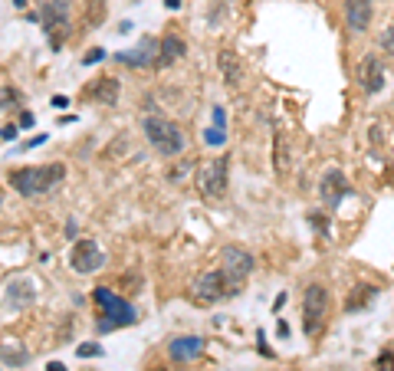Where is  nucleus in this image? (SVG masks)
<instances>
[{
	"instance_id": "1",
	"label": "nucleus",
	"mask_w": 394,
	"mask_h": 371,
	"mask_svg": "<svg viewBox=\"0 0 394 371\" xmlns=\"http://www.w3.org/2000/svg\"><path fill=\"white\" fill-rule=\"evenodd\" d=\"M66 181V164L62 161H49V164H24L7 174V184L20 194V198H43L56 184Z\"/></svg>"
},
{
	"instance_id": "2",
	"label": "nucleus",
	"mask_w": 394,
	"mask_h": 371,
	"mask_svg": "<svg viewBox=\"0 0 394 371\" xmlns=\"http://www.w3.org/2000/svg\"><path fill=\"white\" fill-rule=\"evenodd\" d=\"M92 302L98 306V332H112V329H125V325H135L138 309L122 299L119 293H112L109 286H96L92 289Z\"/></svg>"
},
{
	"instance_id": "3",
	"label": "nucleus",
	"mask_w": 394,
	"mask_h": 371,
	"mask_svg": "<svg viewBox=\"0 0 394 371\" xmlns=\"http://www.w3.org/2000/svg\"><path fill=\"white\" fill-rule=\"evenodd\" d=\"M142 132H145L148 145L158 151L161 158H178L185 151V132L178 128V122L164 119V115H148L142 122Z\"/></svg>"
},
{
	"instance_id": "4",
	"label": "nucleus",
	"mask_w": 394,
	"mask_h": 371,
	"mask_svg": "<svg viewBox=\"0 0 394 371\" xmlns=\"http://www.w3.org/2000/svg\"><path fill=\"white\" fill-rule=\"evenodd\" d=\"M194 184H197V191H200V198L221 200L223 194H227V187H230V155H217V158L204 161V164L197 168Z\"/></svg>"
},
{
	"instance_id": "5",
	"label": "nucleus",
	"mask_w": 394,
	"mask_h": 371,
	"mask_svg": "<svg viewBox=\"0 0 394 371\" xmlns=\"http://www.w3.org/2000/svg\"><path fill=\"white\" fill-rule=\"evenodd\" d=\"M329 289L322 283H309L302 289V332L306 335H316L325 329V322H329Z\"/></svg>"
},
{
	"instance_id": "6",
	"label": "nucleus",
	"mask_w": 394,
	"mask_h": 371,
	"mask_svg": "<svg viewBox=\"0 0 394 371\" xmlns=\"http://www.w3.org/2000/svg\"><path fill=\"white\" fill-rule=\"evenodd\" d=\"M240 289H237L234 283H230V276L217 266V270H207L197 276L194 283V302H200V306H214V302H223V299L237 296Z\"/></svg>"
},
{
	"instance_id": "7",
	"label": "nucleus",
	"mask_w": 394,
	"mask_h": 371,
	"mask_svg": "<svg viewBox=\"0 0 394 371\" xmlns=\"http://www.w3.org/2000/svg\"><path fill=\"white\" fill-rule=\"evenodd\" d=\"M40 24L46 30L49 46L60 50L62 37H69V0H43L40 3Z\"/></svg>"
},
{
	"instance_id": "8",
	"label": "nucleus",
	"mask_w": 394,
	"mask_h": 371,
	"mask_svg": "<svg viewBox=\"0 0 394 371\" xmlns=\"http://www.w3.org/2000/svg\"><path fill=\"white\" fill-rule=\"evenodd\" d=\"M253 266H257V260H253V253H250L246 247L227 243V247L221 250V270L230 276V283H234L237 289H243V283L250 279Z\"/></svg>"
},
{
	"instance_id": "9",
	"label": "nucleus",
	"mask_w": 394,
	"mask_h": 371,
	"mask_svg": "<svg viewBox=\"0 0 394 371\" xmlns=\"http://www.w3.org/2000/svg\"><path fill=\"white\" fill-rule=\"evenodd\" d=\"M69 266H73L79 276H89L105 266V253L98 247L96 240H76L73 250H69Z\"/></svg>"
},
{
	"instance_id": "10",
	"label": "nucleus",
	"mask_w": 394,
	"mask_h": 371,
	"mask_svg": "<svg viewBox=\"0 0 394 371\" xmlns=\"http://www.w3.org/2000/svg\"><path fill=\"white\" fill-rule=\"evenodd\" d=\"M158 46H161V40L142 37L135 50L115 53V60L122 62V66H132V69H155V62H158Z\"/></svg>"
},
{
	"instance_id": "11",
	"label": "nucleus",
	"mask_w": 394,
	"mask_h": 371,
	"mask_svg": "<svg viewBox=\"0 0 394 371\" xmlns=\"http://www.w3.org/2000/svg\"><path fill=\"white\" fill-rule=\"evenodd\" d=\"M355 79H358V86H361V92H365V96L382 92V89H384V62L378 60L375 53H365V56L358 60Z\"/></svg>"
},
{
	"instance_id": "12",
	"label": "nucleus",
	"mask_w": 394,
	"mask_h": 371,
	"mask_svg": "<svg viewBox=\"0 0 394 371\" xmlns=\"http://www.w3.org/2000/svg\"><path fill=\"white\" fill-rule=\"evenodd\" d=\"M348 194H352V187H348V178H345L339 168H329V171L322 174V181H319V198H322V204H325L329 211H335V207H339V204H342Z\"/></svg>"
},
{
	"instance_id": "13",
	"label": "nucleus",
	"mask_w": 394,
	"mask_h": 371,
	"mask_svg": "<svg viewBox=\"0 0 394 371\" xmlns=\"http://www.w3.org/2000/svg\"><path fill=\"white\" fill-rule=\"evenodd\" d=\"M345 26L352 33H368L371 17H375V0H345Z\"/></svg>"
},
{
	"instance_id": "14",
	"label": "nucleus",
	"mask_w": 394,
	"mask_h": 371,
	"mask_svg": "<svg viewBox=\"0 0 394 371\" xmlns=\"http://www.w3.org/2000/svg\"><path fill=\"white\" fill-rule=\"evenodd\" d=\"M185 53H187V43H185L181 33H164V37H161V46H158V62H155V69H168L171 62L185 60Z\"/></svg>"
},
{
	"instance_id": "15",
	"label": "nucleus",
	"mask_w": 394,
	"mask_h": 371,
	"mask_svg": "<svg viewBox=\"0 0 394 371\" xmlns=\"http://www.w3.org/2000/svg\"><path fill=\"white\" fill-rule=\"evenodd\" d=\"M86 96L98 105H119V96H122V83L115 79V76H102L96 79L92 86L86 89Z\"/></svg>"
},
{
	"instance_id": "16",
	"label": "nucleus",
	"mask_w": 394,
	"mask_h": 371,
	"mask_svg": "<svg viewBox=\"0 0 394 371\" xmlns=\"http://www.w3.org/2000/svg\"><path fill=\"white\" fill-rule=\"evenodd\" d=\"M200 352H204V338L200 335H181V338L168 342V355L174 361H194Z\"/></svg>"
},
{
	"instance_id": "17",
	"label": "nucleus",
	"mask_w": 394,
	"mask_h": 371,
	"mask_svg": "<svg viewBox=\"0 0 394 371\" xmlns=\"http://www.w3.org/2000/svg\"><path fill=\"white\" fill-rule=\"evenodd\" d=\"M217 69H221V76L227 79V86H230V89L240 86V79H243V62L237 60L234 50H221V53H217Z\"/></svg>"
},
{
	"instance_id": "18",
	"label": "nucleus",
	"mask_w": 394,
	"mask_h": 371,
	"mask_svg": "<svg viewBox=\"0 0 394 371\" xmlns=\"http://www.w3.org/2000/svg\"><path fill=\"white\" fill-rule=\"evenodd\" d=\"M0 361H3V365H10V368H24L26 361H30V352H26L24 342L7 338V342H0Z\"/></svg>"
},
{
	"instance_id": "19",
	"label": "nucleus",
	"mask_w": 394,
	"mask_h": 371,
	"mask_svg": "<svg viewBox=\"0 0 394 371\" xmlns=\"http://www.w3.org/2000/svg\"><path fill=\"white\" fill-rule=\"evenodd\" d=\"M375 296H378V289H375V286H352V293H348V299H345V312L365 309Z\"/></svg>"
},
{
	"instance_id": "20",
	"label": "nucleus",
	"mask_w": 394,
	"mask_h": 371,
	"mask_svg": "<svg viewBox=\"0 0 394 371\" xmlns=\"http://www.w3.org/2000/svg\"><path fill=\"white\" fill-rule=\"evenodd\" d=\"M273 168H276V174H286L289 171V141H286V135H273Z\"/></svg>"
},
{
	"instance_id": "21",
	"label": "nucleus",
	"mask_w": 394,
	"mask_h": 371,
	"mask_svg": "<svg viewBox=\"0 0 394 371\" xmlns=\"http://www.w3.org/2000/svg\"><path fill=\"white\" fill-rule=\"evenodd\" d=\"M33 299H37V293H33V286L30 283H10V302L17 306V309L30 306Z\"/></svg>"
},
{
	"instance_id": "22",
	"label": "nucleus",
	"mask_w": 394,
	"mask_h": 371,
	"mask_svg": "<svg viewBox=\"0 0 394 371\" xmlns=\"http://www.w3.org/2000/svg\"><path fill=\"white\" fill-rule=\"evenodd\" d=\"M24 105V92L13 86H3L0 89V109H20Z\"/></svg>"
},
{
	"instance_id": "23",
	"label": "nucleus",
	"mask_w": 394,
	"mask_h": 371,
	"mask_svg": "<svg viewBox=\"0 0 394 371\" xmlns=\"http://www.w3.org/2000/svg\"><path fill=\"white\" fill-rule=\"evenodd\" d=\"M378 46H382V53H388L394 60V24H388L382 30V37H378Z\"/></svg>"
},
{
	"instance_id": "24",
	"label": "nucleus",
	"mask_w": 394,
	"mask_h": 371,
	"mask_svg": "<svg viewBox=\"0 0 394 371\" xmlns=\"http://www.w3.org/2000/svg\"><path fill=\"white\" fill-rule=\"evenodd\" d=\"M375 371H394V352L391 348H384L382 355L375 359Z\"/></svg>"
},
{
	"instance_id": "25",
	"label": "nucleus",
	"mask_w": 394,
	"mask_h": 371,
	"mask_svg": "<svg viewBox=\"0 0 394 371\" xmlns=\"http://www.w3.org/2000/svg\"><path fill=\"white\" fill-rule=\"evenodd\" d=\"M76 355H79V359H98V355H102V345H96V342H92V345H79L76 348Z\"/></svg>"
},
{
	"instance_id": "26",
	"label": "nucleus",
	"mask_w": 394,
	"mask_h": 371,
	"mask_svg": "<svg viewBox=\"0 0 394 371\" xmlns=\"http://www.w3.org/2000/svg\"><path fill=\"white\" fill-rule=\"evenodd\" d=\"M309 223L319 230V236H329V221H325L322 214H309Z\"/></svg>"
},
{
	"instance_id": "27",
	"label": "nucleus",
	"mask_w": 394,
	"mask_h": 371,
	"mask_svg": "<svg viewBox=\"0 0 394 371\" xmlns=\"http://www.w3.org/2000/svg\"><path fill=\"white\" fill-rule=\"evenodd\" d=\"M223 138H227V132H221V128L214 125V128H207V135H204V141H207V145H223Z\"/></svg>"
},
{
	"instance_id": "28",
	"label": "nucleus",
	"mask_w": 394,
	"mask_h": 371,
	"mask_svg": "<svg viewBox=\"0 0 394 371\" xmlns=\"http://www.w3.org/2000/svg\"><path fill=\"white\" fill-rule=\"evenodd\" d=\"M102 60H105V50L96 46V50H89L86 56H83V66H96V62H102Z\"/></svg>"
},
{
	"instance_id": "29",
	"label": "nucleus",
	"mask_w": 394,
	"mask_h": 371,
	"mask_svg": "<svg viewBox=\"0 0 394 371\" xmlns=\"http://www.w3.org/2000/svg\"><path fill=\"white\" fill-rule=\"evenodd\" d=\"M17 132H20V125H3V128H0V138H3V141H13Z\"/></svg>"
},
{
	"instance_id": "30",
	"label": "nucleus",
	"mask_w": 394,
	"mask_h": 371,
	"mask_svg": "<svg viewBox=\"0 0 394 371\" xmlns=\"http://www.w3.org/2000/svg\"><path fill=\"white\" fill-rule=\"evenodd\" d=\"M257 342H259V355H266V359H270L273 352H270V345H266V332H257Z\"/></svg>"
},
{
	"instance_id": "31",
	"label": "nucleus",
	"mask_w": 394,
	"mask_h": 371,
	"mask_svg": "<svg viewBox=\"0 0 394 371\" xmlns=\"http://www.w3.org/2000/svg\"><path fill=\"white\" fill-rule=\"evenodd\" d=\"M214 125H217V128H221V125H227V115H223V109H221V105L214 109Z\"/></svg>"
},
{
	"instance_id": "32",
	"label": "nucleus",
	"mask_w": 394,
	"mask_h": 371,
	"mask_svg": "<svg viewBox=\"0 0 394 371\" xmlns=\"http://www.w3.org/2000/svg\"><path fill=\"white\" fill-rule=\"evenodd\" d=\"M66 105H69V99H66V96H53V109H66Z\"/></svg>"
},
{
	"instance_id": "33",
	"label": "nucleus",
	"mask_w": 394,
	"mask_h": 371,
	"mask_svg": "<svg viewBox=\"0 0 394 371\" xmlns=\"http://www.w3.org/2000/svg\"><path fill=\"white\" fill-rule=\"evenodd\" d=\"M33 125V115L30 112H20V128H30Z\"/></svg>"
},
{
	"instance_id": "34",
	"label": "nucleus",
	"mask_w": 394,
	"mask_h": 371,
	"mask_svg": "<svg viewBox=\"0 0 394 371\" xmlns=\"http://www.w3.org/2000/svg\"><path fill=\"white\" fill-rule=\"evenodd\" d=\"M43 141H46V135H37V138H30L24 148H37V145H43Z\"/></svg>"
},
{
	"instance_id": "35",
	"label": "nucleus",
	"mask_w": 394,
	"mask_h": 371,
	"mask_svg": "<svg viewBox=\"0 0 394 371\" xmlns=\"http://www.w3.org/2000/svg\"><path fill=\"white\" fill-rule=\"evenodd\" d=\"M46 371H66V365H62V361H49Z\"/></svg>"
},
{
	"instance_id": "36",
	"label": "nucleus",
	"mask_w": 394,
	"mask_h": 371,
	"mask_svg": "<svg viewBox=\"0 0 394 371\" xmlns=\"http://www.w3.org/2000/svg\"><path fill=\"white\" fill-rule=\"evenodd\" d=\"M164 7L168 10H181V0H164Z\"/></svg>"
},
{
	"instance_id": "37",
	"label": "nucleus",
	"mask_w": 394,
	"mask_h": 371,
	"mask_svg": "<svg viewBox=\"0 0 394 371\" xmlns=\"http://www.w3.org/2000/svg\"><path fill=\"white\" fill-rule=\"evenodd\" d=\"M0 207H3V198H0Z\"/></svg>"
}]
</instances>
